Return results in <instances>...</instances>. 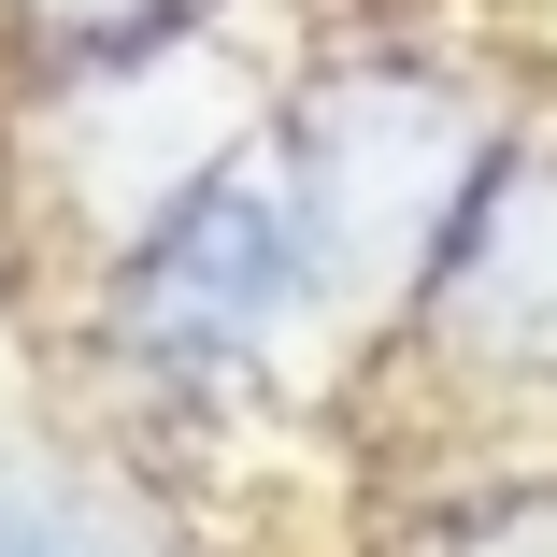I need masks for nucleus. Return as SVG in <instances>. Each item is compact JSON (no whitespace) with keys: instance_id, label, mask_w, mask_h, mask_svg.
<instances>
[{"instance_id":"obj_4","label":"nucleus","mask_w":557,"mask_h":557,"mask_svg":"<svg viewBox=\"0 0 557 557\" xmlns=\"http://www.w3.org/2000/svg\"><path fill=\"white\" fill-rule=\"evenodd\" d=\"M0 557H100V529L58 486H0Z\"/></svg>"},{"instance_id":"obj_6","label":"nucleus","mask_w":557,"mask_h":557,"mask_svg":"<svg viewBox=\"0 0 557 557\" xmlns=\"http://www.w3.org/2000/svg\"><path fill=\"white\" fill-rule=\"evenodd\" d=\"M443 557H557V500H500L486 529H458Z\"/></svg>"},{"instance_id":"obj_2","label":"nucleus","mask_w":557,"mask_h":557,"mask_svg":"<svg viewBox=\"0 0 557 557\" xmlns=\"http://www.w3.org/2000/svg\"><path fill=\"white\" fill-rule=\"evenodd\" d=\"M300 300V230L244 186V172H186V200L144 230L129 258V314L158 329L172 358H230Z\"/></svg>"},{"instance_id":"obj_3","label":"nucleus","mask_w":557,"mask_h":557,"mask_svg":"<svg viewBox=\"0 0 557 557\" xmlns=\"http://www.w3.org/2000/svg\"><path fill=\"white\" fill-rule=\"evenodd\" d=\"M443 329L472 358L557 372V158H515L472 186L458 244H443Z\"/></svg>"},{"instance_id":"obj_5","label":"nucleus","mask_w":557,"mask_h":557,"mask_svg":"<svg viewBox=\"0 0 557 557\" xmlns=\"http://www.w3.org/2000/svg\"><path fill=\"white\" fill-rule=\"evenodd\" d=\"M44 29H86V44H144V29H172L186 0H29Z\"/></svg>"},{"instance_id":"obj_1","label":"nucleus","mask_w":557,"mask_h":557,"mask_svg":"<svg viewBox=\"0 0 557 557\" xmlns=\"http://www.w3.org/2000/svg\"><path fill=\"white\" fill-rule=\"evenodd\" d=\"M472 172V100L414 86V72H358L300 115V272L314 286H386Z\"/></svg>"}]
</instances>
